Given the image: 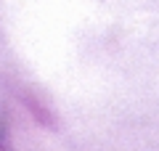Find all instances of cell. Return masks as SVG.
Returning <instances> with one entry per match:
<instances>
[]
</instances>
